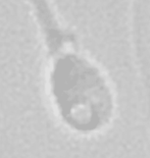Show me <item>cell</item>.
<instances>
[{
	"mask_svg": "<svg viewBox=\"0 0 150 158\" xmlns=\"http://www.w3.org/2000/svg\"><path fill=\"white\" fill-rule=\"evenodd\" d=\"M48 94L56 116L76 135L98 136L116 117L118 98L112 84L85 57H58L49 73Z\"/></svg>",
	"mask_w": 150,
	"mask_h": 158,
	"instance_id": "1",
	"label": "cell"
},
{
	"mask_svg": "<svg viewBox=\"0 0 150 158\" xmlns=\"http://www.w3.org/2000/svg\"><path fill=\"white\" fill-rule=\"evenodd\" d=\"M148 111H149V116H150V105L148 106ZM149 118H150V117H149Z\"/></svg>",
	"mask_w": 150,
	"mask_h": 158,
	"instance_id": "2",
	"label": "cell"
}]
</instances>
